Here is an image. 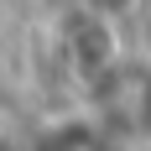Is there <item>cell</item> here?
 <instances>
[{"mask_svg":"<svg viewBox=\"0 0 151 151\" xmlns=\"http://www.w3.org/2000/svg\"><path fill=\"white\" fill-rule=\"evenodd\" d=\"M37 151H130V136H120L99 115H68L37 136Z\"/></svg>","mask_w":151,"mask_h":151,"instance_id":"6da1fadb","label":"cell"}]
</instances>
